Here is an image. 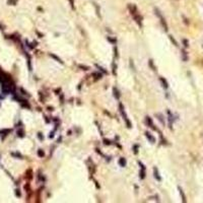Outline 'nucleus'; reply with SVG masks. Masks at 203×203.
<instances>
[{
  "mask_svg": "<svg viewBox=\"0 0 203 203\" xmlns=\"http://www.w3.org/2000/svg\"><path fill=\"white\" fill-rule=\"evenodd\" d=\"M155 117H158V119L159 120V122L163 124V125H165V121H164V119H163V118H164L163 115L159 114V113H158V114H155Z\"/></svg>",
  "mask_w": 203,
  "mask_h": 203,
  "instance_id": "obj_13",
  "label": "nucleus"
},
{
  "mask_svg": "<svg viewBox=\"0 0 203 203\" xmlns=\"http://www.w3.org/2000/svg\"><path fill=\"white\" fill-rule=\"evenodd\" d=\"M38 155L40 156V158H43V156L45 155V153H44V151H43L42 149H39V150H38Z\"/></svg>",
  "mask_w": 203,
  "mask_h": 203,
  "instance_id": "obj_17",
  "label": "nucleus"
},
{
  "mask_svg": "<svg viewBox=\"0 0 203 203\" xmlns=\"http://www.w3.org/2000/svg\"><path fill=\"white\" fill-rule=\"evenodd\" d=\"M146 123H147V125H149V127H150V128H152V129H154V130H156V128H155V127H153L154 125H153V122H152L151 118H150V117H148V116L146 117Z\"/></svg>",
  "mask_w": 203,
  "mask_h": 203,
  "instance_id": "obj_7",
  "label": "nucleus"
},
{
  "mask_svg": "<svg viewBox=\"0 0 203 203\" xmlns=\"http://www.w3.org/2000/svg\"><path fill=\"white\" fill-rule=\"evenodd\" d=\"M38 136H39V138H40L41 140H42V139H44V137H43L42 135H41V133H39V135H38Z\"/></svg>",
  "mask_w": 203,
  "mask_h": 203,
  "instance_id": "obj_28",
  "label": "nucleus"
},
{
  "mask_svg": "<svg viewBox=\"0 0 203 203\" xmlns=\"http://www.w3.org/2000/svg\"><path fill=\"white\" fill-rule=\"evenodd\" d=\"M182 55H183V60H184V61H187L188 58H187V53L185 52V51H183V52H182Z\"/></svg>",
  "mask_w": 203,
  "mask_h": 203,
  "instance_id": "obj_18",
  "label": "nucleus"
},
{
  "mask_svg": "<svg viewBox=\"0 0 203 203\" xmlns=\"http://www.w3.org/2000/svg\"><path fill=\"white\" fill-rule=\"evenodd\" d=\"M119 165H120V167H122V168H124V167H126V165H127V160H126V159H124V158H121L119 159Z\"/></svg>",
  "mask_w": 203,
  "mask_h": 203,
  "instance_id": "obj_9",
  "label": "nucleus"
},
{
  "mask_svg": "<svg viewBox=\"0 0 203 203\" xmlns=\"http://www.w3.org/2000/svg\"><path fill=\"white\" fill-rule=\"evenodd\" d=\"M49 56H50V57H52L53 59H55V60H56L57 62H59V63H61V64H63V61H62V60L60 59L59 57H57V56H56V55H55V54H51V53H50V54H49Z\"/></svg>",
  "mask_w": 203,
  "mask_h": 203,
  "instance_id": "obj_12",
  "label": "nucleus"
},
{
  "mask_svg": "<svg viewBox=\"0 0 203 203\" xmlns=\"http://www.w3.org/2000/svg\"><path fill=\"white\" fill-rule=\"evenodd\" d=\"M113 94H114V96L116 98V100L120 99V93H119V90L116 89V87H114V89H113Z\"/></svg>",
  "mask_w": 203,
  "mask_h": 203,
  "instance_id": "obj_11",
  "label": "nucleus"
},
{
  "mask_svg": "<svg viewBox=\"0 0 203 203\" xmlns=\"http://www.w3.org/2000/svg\"><path fill=\"white\" fill-rule=\"evenodd\" d=\"M183 43H184V46H185L186 48H187L188 46H189V43H188V41H187L186 39H184V40H183Z\"/></svg>",
  "mask_w": 203,
  "mask_h": 203,
  "instance_id": "obj_21",
  "label": "nucleus"
},
{
  "mask_svg": "<svg viewBox=\"0 0 203 203\" xmlns=\"http://www.w3.org/2000/svg\"><path fill=\"white\" fill-rule=\"evenodd\" d=\"M12 155H15V156H19V158H21V154H20V153H12Z\"/></svg>",
  "mask_w": 203,
  "mask_h": 203,
  "instance_id": "obj_27",
  "label": "nucleus"
},
{
  "mask_svg": "<svg viewBox=\"0 0 203 203\" xmlns=\"http://www.w3.org/2000/svg\"><path fill=\"white\" fill-rule=\"evenodd\" d=\"M112 67H113V74L116 75V68H117V66L115 65V63H112Z\"/></svg>",
  "mask_w": 203,
  "mask_h": 203,
  "instance_id": "obj_20",
  "label": "nucleus"
},
{
  "mask_svg": "<svg viewBox=\"0 0 203 203\" xmlns=\"http://www.w3.org/2000/svg\"><path fill=\"white\" fill-rule=\"evenodd\" d=\"M159 81L161 82V85H163L164 89H168V87H169V83H168V81L165 80L164 77H159Z\"/></svg>",
  "mask_w": 203,
  "mask_h": 203,
  "instance_id": "obj_8",
  "label": "nucleus"
},
{
  "mask_svg": "<svg viewBox=\"0 0 203 203\" xmlns=\"http://www.w3.org/2000/svg\"><path fill=\"white\" fill-rule=\"evenodd\" d=\"M17 135L19 136V137H24V136H25V132H24V130H18V131H17Z\"/></svg>",
  "mask_w": 203,
  "mask_h": 203,
  "instance_id": "obj_16",
  "label": "nucleus"
},
{
  "mask_svg": "<svg viewBox=\"0 0 203 203\" xmlns=\"http://www.w3.org/2000/svg\"><path fill=\"white\" fill-rule=\"evenodd\" d=\"M129 8H130V13H131V15L133 16V18L135 19V21L138 24V25H140L141 26V22H142V17L139 15V13H138L137 11V8L134 6V5H132V6H129Z\"/></svg>",
  "mask_w": 203,
  "mask_h": 203,
  "instance_id": "obj_1",
  "label": "nucleus"
},
{
  "mask_svg": "<svg viewBox=\"0 0 203 203\" xmlns=\"http://www.w3.org/2000/svg\"><path fill=\"white\" fill-rule=\"evenodd\" d=\"M104 141H105V144H106V145H110V144H111V141H110V140H107V139H105Z\"/></svg>",
  "mask_w": 203,
  "mask_h": 203,
  "instance_id": "obj_24",
  "label": "nucleus"
},
{
  "mask_svg": "<svg viewBox=\"0 0 203 203\" xmlns=\"http://www.w3.org/2000/svg\"><path fill=\"white\" fill-rule=\"evenodd\" d=\"M145 136H146L147 139H148V140L151 142V143H154V142H155V138L151 135V133H149V132H145Z\"/></svg>",
  "mask_w": 203,
  "mask_h": 203,
  "instance_id": "obj_6",
  "label": "nucleus"
},
{
  "mask_svg": "<svg viewBox=\"0 0 203 203\" xmlns=\"http://www.w3.org/2000/svg\"><path fill=\"white\" fill-rule=\"evenodd\" d=\"M153 176H154V178H155L156 180H158V181H159V182H160V181H161V177L159 176V170H158V169H156L155 167L153 168Z\"/></svg>",
  "mask_w": 203,
  "mask_h": 203,
  "instance_id": "obj_5",
  "label": "nucleus"
},
{
  "mask_svg": "<svg viewBox=\"0 0 203 203\" xmlns=\"http://www.w3.org/2000/svg\"><path fill=\"white\" fill-rule=\"evenodd\" d=\"M95 67H96V68L99 69V71H102V72L104 73V74H107V73H108V71H107V70H105V68H103V67H102V66L98 65V64H96V65H95Z\"/></svg>",
  "mask_w": 203,
  "mask_h": 203,
  "instance_id": "obj_14",
  "label": "nucleus"
},
{
  "mask_svg": "<svg viewBox=\"0 0 203 203\" xmlns=\"http://www.w3.org/2000/svg\"><path fill=\"white\" fill-rule=\"evenodd\" d=\"M149 65L151 66V68L153 69V70H155V68H154V66H153V62H152V60H149Z\"/></svg>",
  "mask_w": 203,
  "mask_h": 203,
  "instance_id": "obj_22",
  "label": "nucleus"
},
{
  "mask_svg": "<svg viewBox=\"0 0 203 203\" xmlns=\"http://www.w3.org/2000/svg\"><path fill=\"white\" fill-rule=\"evenodd\" d=\"M138 164H139V165H140V173H139V177H140V179L141 180H143L144 178H145V165H143L141 163V161H138Z\"/></svg>",
  "mask_w": 203,
  "mask_h": 203,
  "instance_id": "obj_4",
  "label": "nucleus"
},
{
  "mask_svg": "<svg viewBox=\"0 0 203 203\" xmlns=\"http://www.w3.org/2000/svg\"><path fill=\"white\" fill-rule=\"evenodd\" d=\"M119 109H120V113H121L122 117H123V119H124V121H125L126 125H127V127H128V128H131V127H132L131 122H130V120H129V118H128V116H127V114H126V112H125V109H124L122 103L119 104Z\"/></svg>",
  "mask_w": 203,
  "mask_h": 203,
  "instance_id": "obj_2",
  "label": "nucleus"
},
{
  "mask_svg": "<svg viewBox=\"0 0 203 203\" xmlns=\"http://www.w3.org/2000/svg\"><path fill=\"white\" fill-rule=\"evenodd\" d=\"M15 2H16V0H9V1H8V3H11L12 5H14Z\"/></svg>",
  "mask_w": 203,
  "mask_h": 203,
  "instance_id": "obj_25",
  "label": "nucleus"
},
{
  "mask_svg": "<svg viewBox=\"0 0 203 203\" xmlns=\"http://www.w3.org/2000/svg\"><path fill=\"white\" fill-rule=\"evenodd\" d=\"M169 37H170V39H171V41H172V42L174 43V45H175V46H178V43H177V41H176V40H175V39L173 38V36H169Z\"/></svg>",
  "mask_w": 203,
  "mask_h": 203,
  "instance_id": "obj_19",
  "label": "nucleus"
},
{
  "mask_svg": "<svg viewBox=\"0 0 203 203\" xmlns=\"http://www.w3.org/2000/svg\"><path fill=\"white\" fill-rule=\"evenodd\" d=\"M178 190L180 192V195H181V197H182V201L183 202H186V196H185V194H184V191L182 190V188L181 187H178Z\"/></svg>",
  "mask_w": 203,
  "mask_h": 203,
  "instance_id": "obj_10",
  "label": "nucleus"
},
{
  "mask_svg": "<svg viewBox=\"0 0 203 203\" xmlns=\"http://www.w3.org/2000/svg\"><path fill=\"white\" fill-rule=\"evenodd\" d=\"M154 11H155V14L159 16V18L160 19V22H161V25H163V26H164V29H165V31L167 32L168 31V25H167V22H165V18H164V16H163V14L160 13V11L159 10L158 8H155L154 9Z\"/></svg>",
  "mask_w": 203,
  "mask_h": 203,
  "instance_id": "obj_3",
  "label": "nucleus"
},
{
  "mask_svg": "<svg viewBox=\"0 0 203 203\" xmlns=\"http://www.w3.org/2000/svg\"><path fill=\"white\" fill-rule=\"evenodd\" d=\"M79 68H82L83 70H89V67H86V66H82V65H79Z\"/></svg>",
  "mask_w": 203,
  "mask_h": 203,
  "instance_id": "obj_23",
  "label": "nucleus"
},
{
  "mask_svg": "<svg viewBox=\"0 0 203 203\" xmlns=\"http://www.w3.org/2000/svg\"><path fill=\"white\" fill-rule=\"evenodd\" d=\"M134 149H135L134 152H135V153H137V152H138V150H137L138 149V145H134Z\"/></svg>",
  "mask_w": 203,
  "mask_h": 203,
  "instance_id": "obj_26",
  "label": "nucleus"
},
{
  "mask_svg": "<svg viewBox=\"0 0 203 203\" xmlns=\"http://www.w3.org/2000/svg\"><path fill=\"white\" fill-rule=\"evenodd\" d=\"M93 75L95 77V79H101L102 76H103V74H102V73H98V72L93 73Z\"/></svg>",
  "mask_w": 203,
  "mask_h": 203,
  "instance_id": "obj_15",
  "label": "nucleus"
}]
</instances>
